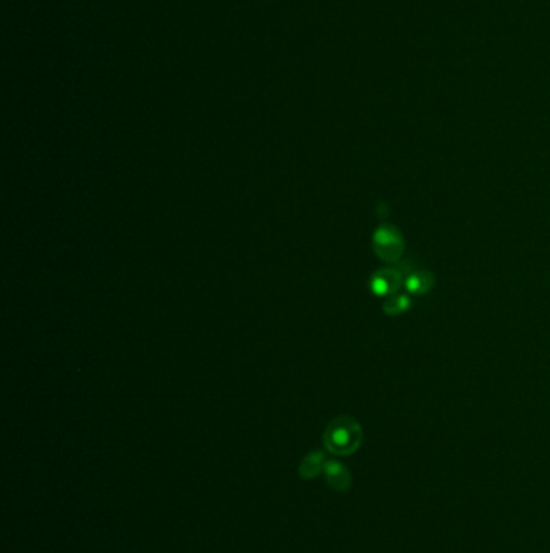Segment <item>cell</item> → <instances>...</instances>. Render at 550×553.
Listing matches in <instances>:
<instances>
[{
  "label": "cell",
  "mask_w": 550,
  "mask_h": 553,
  "mask_svg": "<svg viewBox=\"0 0 550 553\" xmlns=\"http://www.w3.org/2000/svg\"><path fill=\"white\" fill-rule=\"evenodd\" d=\"M363 439L360 424L352 416H338L324 432V446L334 455H350L359 448Z\"/></svg>",
  "instance_id": "cell-1"
},
{
  "label": "cell",
  "mask_w": 550,
  "mask_h": 553,
  "mask_svg": "<svg viewBox=\"0 0 550 553\" xmlns=\"http://www.w3.org/2000/svg\"><path fill=\"white\" fill-rule=\"evenodd\" d=\"M373 251L386 264L400 261L405 251V240L400 230L391 223H383L373 233Z\"/></svg>",
  "instance_id": "cell-2"
},
{
  "label": "cell",
  "mask_w": 550,
  "mask_h": 553,
  "mask_svg": "<svg viewBox=\"0 0 550 553\" xmlns=\"http://www.w3.org/2000/svg\"><path fill=\"white\" fill-rule=\"evenodd\" d=\"M402 283H404V275H402L399 268L383 267L371 275L368 287L375 296L389 298L399 291Z\"/></svg>",
  "instance_id": "cell-3"
},
{
  "label": "cell",
  "mask_w": 550,
  "mask_h": 553,
  "mask_svg": "<svg viewBox=\"0 0 550 553\" xmlns=\"http://www.w3.org/2000/svg\"><path fill=\"white\" fill-rule=\"evenodd\" d=\"M404 287L411 295H426L434 287V275L427 271H414L405 277Z\"/></svg>",
  "instance_id": "cell-4"
},
{
  "label": "cell",
  "mask_w": 550,
  "mask_h": 553,
  "mask_svg": "<svg viewBox=\"0 0 550 553\" xmlns=\"http://www.w3.org/2000/svg\"><path fill=\"white\" fill-rule=\"evenodd\" d=\"M324 474L326 479L331 485L334 487L336 490H347L350 485V474L349 471L344 468L343 464L338 463V461H329V463L324 464Z\"/></svg>",
  "instance_id": "cell-5"
},
{
  "label": "cell",
  "mask_w": 550,
  "mask_h": 553,
  "mask_svg": "<svg viewBox=\"0 0 550 553\" xmlns=\"http://www.w3.org/2000/svg\"><path fill=\"white\" fill-rule=\"evenodd\" d=\"M324 469V455L322 451L315 450L312 453L307 455L300 464L299 473L304 479H313Z\"/></svg>",
  "instance_id": "cell-6"
},
{
  "label": "cell",
  "mask_w": 550,
  "mask_h": 553,
  "mask_svg": "<svg viewBox=\"0 0 550 553\" xmlns=\"http://www.w3.org/2000/svg\"><path fill=\"white\" fill-rule=\"evenodd\" d=\"M411 308V298L409 295H402V293H395V295L389 296L383 304V311L388 316H400L410 311Z\"/></svg>",
  "instance_id": "cell-7"
}]
</instances>
